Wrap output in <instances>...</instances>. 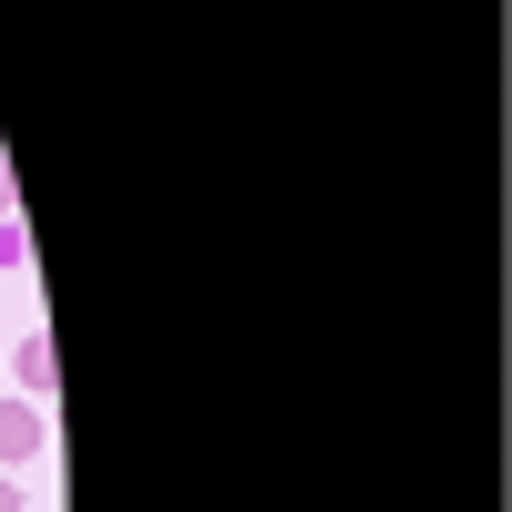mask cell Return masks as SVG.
I'll return each instance as SVG.
<instances>
[{"instance_id": "obj_4", "label": "cell", "mask_w": 512, "mask_h": 512, "mask_svg": "<svg viewBox=\"0 0 512 512\" xmlns=\"http://www.w3.org/2000/svg\"><path fill=\"white\" fill-rule=\"evenodd\" d=\"M0 512H21V482H11V472H0Z\"/></svg>"}, {"instance_id": "obj_2", "label": "cell", "mask_w": 512, "mask_h": 512, "mask_svg": "<svg viewBox=\"0 0 512 512\" xmlns=\"http://www.w3.org/2000/svg\"><path fill=\"white\" fill-rule=\"evenodd\" d=\"M31 451H41V410H31V400H0V472L31 461Z\"/></svg>"}, {"instance_id": "obj_1", "label": "cell", "mask_w": 512, "mask_h": 512, "mask_svg": "<svg viewBox=\"0 0 512 512\" xmlns=\"http://www.w3.org/2000/svg\"><path fill=\"white\" fill-rule=\"evenodd\" d=\"M11 379H21V400H31V410H52V390H62V359H52V328H31L21 349H11Z\"/></svg>"}, {"instance_id": "obj_3", "label": "cell", "mask_w": 512, "mask_h": 512, "mask_svg": "<svg viewBox=\"0 0 512 512\" xmlns=\"http://www.w3.org/2000/svg\"><path fill=\"white\" fill-rule=\"evenodd\" d=\"M0 267H31V236H21V216H0Z\"/></svg>"}]
</instances>
